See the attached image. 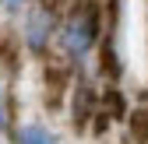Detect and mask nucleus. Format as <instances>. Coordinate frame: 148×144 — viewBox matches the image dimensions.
Wrapping results in <instances>:
<instances>
[{
	"instance_id": "f257e3e1",
	"label": "nucleus",
	"mask_w": 148,
	"mask_h": 144,
	"mask_svg": "<svg viewBox=\"0 0 148 144\" xmlns=\"http://www.w3.org/2000/svg\"><path fill=\"white\" fill-rule=\"evenodd\" d=\"M95 35H99V14L92 4H81L71 14V21L64 25V46L71 56H85L95 42Z\"/></svg>"
},
{
	"instance_id": "f03ea898",
	"label": "nucleus",
	"mask_w": 148,
	"mask_h": 144,
	"mask_svg": "<svg viewBox=\"0 0 148 144\" xmlns=\"http://www.w3.org/2000/svg\"><path fill=\"white\" fill-rule=\"evenodd\" d=\"M49 32H53V11H49V7H32L28 25H25L28 46H32V49H42L46 39H49Z\"/></svg>"
},
{
	"instance_id": "7ed1b4c3",
	"label": "nucleus",
	"mask_w": 148,
	"mask_h": 144,
	"mask_svg": "<svg viewBox=\"0 0 148 144\" xmlns=\"http://www.w3.org/2000/svg\"><path fill=\"white\" fill-rule=\"evenodd\" d=\"M18 144H57V134H49L42 123H25L18 130Z\"/></svg>"
},
{
	"instance_id": "20e7f679",
	"label": "nucleus",
	"mask_w": 148,
	"mask_h": 144,
	"mask_svg": "<svg viewBox=\"0 0 148 144\" xmlns=\"http://www.w3.org/2000/svg\"><path fill=\"white\" fill-rule=\"evenodd\" d=\"M4 123H7V109H4V92H0V130H4Z\"/></svg>"
},
{
	"instance_id": "39448f33",
	"label": "nucleus",
	"mask_w": 148,
	"mask_h": 144,
	"mask_svg": "<svg viewBox=\"0 0 148 144\" xmlns=\"http://www.w3.org/2000/svg\"><path fill=\"white\" fill-rule=\"evenodd\" d=\"M4 4H7V11H18V7H21V0H4Z\"/></svg>"
}]
</instances>
